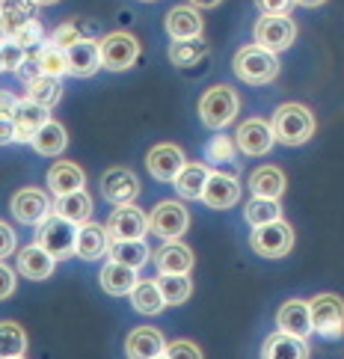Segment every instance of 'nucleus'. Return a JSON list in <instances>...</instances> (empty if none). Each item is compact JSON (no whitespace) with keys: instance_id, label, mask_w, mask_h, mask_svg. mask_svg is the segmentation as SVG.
I'll use <instances>...</instances> for the list:
<instances>
[{"instance_id":"obj_43","label":"nucleus","mask_w":344,"mask_h":359,"mask_svg":"<svg viewBox=\"0 0 344 359\" xmlns=\"http://www.w3.org/2000/svg\"><path fill=\"white\" fill-rule=\"evenodd\" d=\"M24 57H27V50L18 48L15 42H0V60H4V72H18Z\"/></svg>"},{"instance_id":"obj_1","label":"nucleus","mask_w":344,"mask_h":359,"mask_svg":"<svg viewBox=\"0 0 344 359\" xmlns=\"http://www.w3.org/2000/svg\"><path fill=\"white\" fill-rule=\"evenodd\" d=\"M273 140L282 146H303L315 134V116L305 104H282L273 113Z\"/></svg>"},{"instance_id":"obj_50","label":"nucleus","mask_w":344,"mask_h":359,"mask_svg":"<svg viewBox=\"0 0 344 359\" xmlns=\"http://www.w3.org/2000/svg\"><path fill=\"white\" fill-rule=\"evenodd\" d=\"M15 95L12 93H4V89H0V116H12V107H15Z\"/></svg>"},{"instance_id":"obj_20","label":"nucleus","mask_w":344,"mask_h":359,"mask_svg":"<svg viewBox=\"0 0 344 359\" xmlns=\"http://www.w3.org/2000/svg\"><path fill=\"white\" fill-rule=\"evenodd\" d=\"M66 69L74 78H92L101 69V57H98V42L95 39H81L66 48Z\"/></svg>"},{"instance_id":"obj_11","label":"nucleus","mask_w":344,"mask_h":359,"mask_svg":"<svg viewBox=\"0 0 344 359\" xmlns=\"http://www.w3.org/2000/svg\"><path fill=\"white\" fill-rule=\"evenodd\" d=\"M101 194L110 205H134V199L139 196V182L131 170H125V166H113L101 175Z\"/></svg>"},{"instance_id":"obj_13","label":"nucleus","mask_w":344,"mask_h":359,"mask_svg":"<svg viewBox=\"0 0 344 359\" xmlns=\"http://www.w3.org/2000/svg\"><path fill=\"white\" fill-rule=\"evenodd\" d=\"M273 131L264 119H247L244 125H238V134H235V146L244 151L249 158H261L273 149Z\"/></svg>"},{"instance_id":"obj_33","label":"nucleus","mask_w":344,"mask_h":359,"mask_svg":"<svg viewBox=\"0 0 344 359\" xmlns=\"http://www.w3.org/2000/svg\"><path fill=\"white\" fill-rule=\"evenodd\" d=\"M128 297H131V306L139 315H160L163 306H167L160 297V291H158V282H151V279H139L131 288Z\"/></svg>"},{"instance_id":"obj_5","label":"nucleus","mask_w":344,"mask_h":359,"mask_svg":"<svg viewBox=\"0 0 344 359\" xmlns=\"http://www.w3.org/2000/svg\"><path fill=\"white\" fill-rule=\"evenodd\" d=\"M305 303H309L312 332L324 339H338L344 332V300L338 294H317Z\"/></svg>"},{"instance_id":"obj_28","label":"nucleus","mask_w":344,"mask_h":359,"mask_svg":"<svg viewBox=\"0 0 344 359\" xmlns=\"http://www.w3.org/2000/svg\"><path fill=\"white\" fill-rule=\"evenodd\" d=\"M261 359H309V344L303 339L285 336V332H273V336L264 341Z\"/></svg>"},{"instance_id":"obj_10","label":"nucleus","mask_w":344,"mask_h":359,"mask_svg":"<svg viewBox=\"0 0 344 359\" xmlns=\"http://www.w3.org/2000/svg\"><path fill=\"white\" fill-rule=\"evenodd\" d=\"M104 232L110 241H146L149 214H143L137 205H119V208L110 214Z\"/></svg>"},{"instance_id":"obj_31","label":"nucleus","mask_w":344,"mask_h":359,"mask_svg":"<svg viewBox=\"0 0 344 359\" xmlns=\"http://www.w3.org/2000/svg\"><path fill=\"white\" fill-rule=\"evenodd\" d=\"M208 166L205 163H184L181 172L175 175V190L181 199H202V190H205V182H208Z\"/></svg>"},{"instance_id":"obj_17","label":"nucleus","mask_w":344,"mask_h":359,"mask_svg":"<svg viewBox=\"0 0 344 359\" xmlns=\"http://www.w3.org/2000/svg\"><path fill=\"white\" fill-rule=\"evenodd\" d=\"M276 327L279 332L285 336H294V339H309L312 336V320H309V303L305 300H288L279 306L276 312Z\"/></svg>"},{"instance_id":"obj_16","label":"nucleus","mask_w":344,"mask_h":359,"mask_svg":"<svg viewBox=\"0 0 344 359\" xmlns=\"http://www.w3.org/2000/svg\"><path fill=\"white\" fill-rule=\"evenodd\" d=\"M12 128H15V140L18 143H30V140L36 137V131L50 119L48 116V110L39 107V104H33V101L27 98H18L15 101V107H12Z\"/></svg>"},{"instance_id":"obj_18","label":"nucleus","mask_w":344,"mask_h":359,"mask_svg":"<svg viewBox=\"0 0 344 359\" xmlns=\"http://www.w3.org/2000/svg\"><path fill=\"white\" fill-rule=\"evenodd\" d=\"M184 151L172 146V143H160L149 151V158H146V166H149V172L158 178V182H175V175L181 172V166H184Z\"/></svg>"},{"instance_id":"obj_52","label":"nucleus","mask_w":344,"mask_h":359,"mask_svg":"<svg viewBox=\"0 0 344 359\" xmlns=\"http://www.w3.org/2000/svg\"><path fill=\"white\" fill-rule=\"evenodd\" d=\"M297 6H305V9H315V6H321L324 0H294Z\"/></svg>"},{"instance_id":"obj_55","label":"nucleus","mask_w":344,"mask_h":359,"mask_svg":"<svg viewBox=\"0 0 344 359\" xmlns=\"http://www.w3.org/2000/svg\"><path fill=\"white\" fill-rule=\"evenodd\" d=\"M146 4H155V0H146Z\"/></svg>"},{"instance_id":"obj_46","label":"nucleus","mask_w":344,"mask_h":359,"mask_svg":"<svg viewBox=\"0 0 344 359\" xmlns=\"http://www.w3.org/2000/svg\"><path fill=\"white\" fill-rule=\"evenodd\" d=\"M12 294H15V271L0 262V300L12 297Z\"/></svg>"},{"instance_id":"obj_39","label":"nucleus","mask_w":344,"mask_h":359,"mask_svg":"<svg viewBox=\"0 0 344 359\" xmlns=\"http://www.w3.org/2000/svg\"><path fill=\"white\" fill-rule=\"evenodd\" d=\"M208 54V45L202 42V39H184V42H172L170 48V60L175 62V66H196V62Z\"/></svg>"},{"instance_id":"obj_53","label":"nucleus","mask_w":344,"mask_h":359,"mask_svg":"<svg viewBox=\"0 0 344 359\" xmlns=\"http://www.w3.org/2000/svg\"><path fill=\"white\" fill-rule=\"evenodd\" d=\"M36 6H54V4H60V0H33Z\"/></svg>"},{"instance_id":"obj_7","label":"nucleus","mask_w":344,"mask_h":359,"mask_svg":"<svg viewBox=\"0 0 344 359\" xmlns=\"http://www.w3.org/2000/svg\"><path fill=\"white\" fill-rule=\"evenodd\" d=\"M249 247L259 255H264V259H282V255H288L294 250V229H291L285 220L259 226L249 238Z\"/></svg>"},{"instance_id":"obj_9","label":"nucleus","mask_w":344,"mask_h":359,"mask_svg":"<svg viewBox=\"0 0 344 359\" xmlns=\"http://www.w3.org/2000/svg\"><path fill=\"white\" fill-rule=\"evenodd\" d=\"M190 226V214L181 202L167 199V202H158V208L151 211L149 217V232H155L163 241H178Z\"/></svg>"},{"instance_id":"obj_21","label":"nucleus","mask_w":344,"mask_h":359,"mask_svg":"<svg viewBox=\"0 0 344 359\" xmlns=\"http://www.w3.org/2000/svg\"><path fill=\"white\" fill-rule=\"evenodd\" d=\"M155 255V264L160 276H187L190 267H193V252H190V247H184V243L178 241H167Z\"/></svg>"},{"instance_id":"obj_44","label":"nucleus","mask_w":344,"mask_h":359,"mask_svg":"<svg viewBox=\"0 0 344 359\" xmlns=\"http://www.w3.org/2000/svg\"><path fill=\"white\" fill-rule=\"evenodd\" d=\"M208 161H235V140L214 137L208 143Z\"/></svg>"},{"instance_id":"obj_51","label":"nucleus","mask_w":344,"mask_h":359,"mask_svg":"<svg viewBox=\"0 0 344 359\" xmlns=\"http://www.w3.org/2000/svg\"><path fill=\"white\" fill-rule=\"evenodd\" d=\"M220 4H223V0H190V6H193V9H214Z\"/></svg>"},{"instance_id":"obj_15","label":"nucleus","mask_w":344,"mask_h":359,"mask_svg":"<svg viewBox=\"0 0 344 359\" xmlns=\"http://www.w3.org/2000/svg\"><path fill=\"white\" fill-rule=\"evenodd\" d=\"M167 351V339L155 327H137L125 339V356L128 359H158Z\"/></svg>"},{"instance_id":"obj_23","label":"nucleus","mask_w":344,"mask_h":359,"mask_svg":"<svg viewBox=\"0 0 344 359\" xmlns=\"http://www.w3.org/2000/svg\"><path fill=\"white\" fill-rule=\"evenodd\" d=\"M202 15L193 6H175L167 15V33L172 36V42H184V39H202Z\"/></svg>"},{"instance_id":"obj_40","label":"nucleus","mask_w":344,"mask_h":359,"mask_svg":"<svg viewBox=\"0 0 344 359\" xmlns=\"http://www.w3.org/2000/svg\"><path fill=\"white\" fill-rule=\"evenodd\" d=\"M42 36H45L42 24H39V21H30V24H24V27H21L15 36H12L9 42H15L18 48L30 50V48H39V45H42Z\"/></svg>"},{"instance_id":"obj_57","label":"nucleus","mask_w":344,"mask_h":359,"mask_svg":"<svg viewBox=\"0 0 344 359\" xmlns=\"http://www.w3.org/2000/svg\"><path fill=\"white\" fill-rule=\"evenodd\" d=\"M18 359H24V356H18Z\"/></svg>"},{"instance_id":"obj_4","label":"nucleus","mask_w":344,"mask_h":359,"mask_svg":"<svg viewBox=\"0 0 344 359\" xmlns=\"http://www.w3.org/2000/svg\"><path fill=\"white\" fill-rule=\"evenodd\" d=\"M238 107L240 101L232 86H211L199 101V116L211 131H223L228 122H235Z\"/></svg>"},{"instance_id":"obj_41","label":"nucleus","mask_w":344,"mask_h":359,"mask_svg":"<svg viewBox=\"0 0 344 359\" xmlns=\"http://www.w3.org/2000/svg\"><path fill=\"white\" fill-rule=\"evenodd\" d=\"M163 356H167V359H202V351H199V344L187 341V339H178V341L167 344Z\"/></svg>"},{"instance_id":"obj_42","label":"nucleus","mask_w":344,"mask_h":359,"mask_svg":"<svg viewBox=\"0 0 344 359\" xmlns=\"http://www.w3.org/2000/svg\"><path fill=\"white\" fill-rule=\"evenodd\" d=\"M81 39H86V36H81V30H78V24L74 21L60 24V27L54 30V36H50V42H54L57 48H62V50H66L69 45H74V42H81Z\"/></svg>"},{"instance_id":"obj_30","label":"nucleus","mask_w":344,"mask_h":359,"mask_svg":"<svg viewBox=\"0 0 344 359\" xmlns=\"http://www.w3.org/2000/svg\"><path fill=\"white\" fill-rule=\"evenodd\" d=\"M98 279H101V288H104L107 294H113V297L131 294V288L139 282L137 271H131V267H125V264H116V262H107Z\"/></svg>"},{"instance_id":"obj_34","label":"nucleus","mask_w":344,"mask_h":359,"mask_svg":"<svg viewBox=\"0 0 344 359\" xmlns=\"http://www.w3.org/2000/svg\"><path fill=\"white\" fill-rule=\"evenodd\" d=\"M62 98V83L57 78H48V74H39L36 81L27 83V101H33V104H39L45 110L57 107Z\"/></svg>"},{"instance_id":"obj_8","label":"nucleus","mask_w":344,"mask_h":359,"mask_svg":"<svg viewBox=\"0 0 344 359\" xmlns=\"http://www.w3.org/2000/svg\"><path fill=\"white\" fill-rule=\"evenodd\" d=\"M297 39V24L288 15H261L256 24V45L279 54V50H288Z\"/></svg>"},{"instance_id":"obj_27","label":"nucleus","mask_w":344,"mask_h":359,"mask_svg":"<svg viewBox=\"0 0 344 359\" xmlns=\"http://www.w3.org/2000/svg\"><path fill=\"white\" fill-rule=\"evenodd\" d=\"M249 190H252V196L279 202V196L285 194V172L279 166H259L249 175Z\"/></svg>"},{"instance_id":"obj_38","label":"nucleus","mask_w":344,"mask_h":359,"mask_svg":"<svg viewBox=\"0 0 344 359\" xmlns=\"http://www.w3.org/2000/svg\"><path fill=\"white\" fill-rule=\"evenodd\" d=\"M158 291L167 306H181L190 300V294H193V282L190 276H158Z\"/></svg>"},{"instance_id":"obj_14","label":"nucleus","mask_w":344,"mask_h":359,"mask_svg":"<svg viewBox=\"0 0 344 359\" xmlns=\"http://www.w3.org/2000/svg\"><path fill=\"white\" fill-rule=\"evenodd\" d=\"M12 214H15V220L24 223V226H39L42 220L50 217V202H48V196L42 194V190L24 187L12 196Z\"/></svg>"},{"instance_id":"obj_22","label":"nucleus","mask_w":344,"mask_h":359,"mask_svg":"<svg viewBox=\"0 0 344 359\" xmlns=\"http://www.w3.org/2000/svg\"><path fill=\"white\" fill-rule=\"evenodd\" d=\"M86 184V175L78 163L71 161H57L54 166L48 170V187L54 196H69V194H78Z\"/></svg>"},{"instance_id":"obj_54","label":"nucleus","mask_w":344,"mask_h":359,"mask_svg":"<svg viewBox=\"0 0 344 359\" xmlns=\"http://www.w3.org/2000/svg\"><path fill=\"white\" fill-rule=\"evenodd\" d=\"M0 72H4V60H0Z\"/></svg>"},{"instance_id":"obj_2","label":"nucleus","mask_w":344,"mask_h":359,"mask_svg":"<svg viewBox=\"0 0 344 359\" xmlns=\"http://www.w3.org/2000/svg\"><path fill=\"white\" fill-rule=\"evenodd\" d=\"M235 74L249 86H264V83L276 81L279 60H276V54H270V50H264L252 42L235 54Z\"/></svg>"},{"instance_id":"obj_48","label":"nucleus","mask_w":344,"mask_h":359,"mask_svg":"<svg viewBox=\"0 0 344 359\" xmlns=\"http://www.w3.org/2000/svg\"><path fill=\"white\" fill-rule=\"evenodd\" d=\"M18 78L24 81V83H30V81H36V78H39V62H36V54L33 57H24V62H21V66H18Z\"/></svg>"},{"instance_id":"obj_45","label":"nucleus","mask_w":344,"mask_h":359,"mask_svg":"<svg viewBox=\"0 0 344 359\" xmlns=\"http://www.w3.org/2000/svg\"><path fill=\"white\" fill-rule=\"evenodd\" d=\"M261 15H288L291 6H294V0H256Z\"/></svg>"},{"instance_id":"obj_47","label":"nucleus","mask_w":344,"mask_h":359,"mask_svg":"<svg viewBox=\"0 0 344 359\" xmlns=\"http://www.w3.org/2000/svg\"><path fill=\"white\" fill-rule=\"evenodd\" d=\"M12 252H15V232L0 220V262H4L6 255H12Z\"/></svg>"},{"instance_id":"obj_32","label":"nucleus","mask_w":344,"mask_h":359,"mask_svg":"<svg viewBox=\"0 0 344 359\" xmlns=\"http://www.w3.org/2000/svg\"><path fill=\"white\" fill-rule=\"evenodd\" d=\"M33 143V149L39 151V155H45V158H57L62 149L69 146V134H66V128H62L60 122H54V119H48L39 131H36V137L30 140Z\"/></svg>"},{"instance_id":"obj_3","label":"nucleus","mask_w":344,"mask_h":359,"mask_svg":"<svg viewBox=\"0 0 344 359\" xmlns=\"http://www.w3.org/2000/svg\"><path fill=\"white\" fill-rule=\"evenodd\" d=\"M74 241H78V226L62 220V217L50 214L48 220L36 226V247L45 250L54 262L71 259L74 255Z\"/></svg>"},{"instance_id":"obj_37","label":"nucleus","mask_w":344,"mask_h":359,"mask_svg":"<svg viewBox=\"0 0 344 359\" xmlns=\"http://www.w3.org/2000/svg\"><path fill=\"white\" fill-rule=\"evenodd\" d=\"M244 214H247V223H249L252 229L282 220V208H279V202H276V199H261V196H252V199L247 202Z\"/></svg>"},{"instance_id":"obj_6","label":"nucleus","mask_w":344,"mask_h":359,"mask_svg":"<svg viewBox=\"0 0 344 359\" xmlns=\"http://www.w3.org/2000/svg\"><path fill=\"white\" fill-rule=\"evenodd\" d=\"M98 57H101V69H110V72H125L131 69L137 57H139V42L137 36L131 33H107L104 39L98 42Z\"/></svg>"},{"instance_id":"obj_19","label":"nucleus","mask_w":344,"mask_h":359,"mask_svg":"<svg viewBox=\"0 0 344 359\" xmlns=\"http://www.w3.org/2000/svg\"><path fill=\"white\" fill-rule=\"evenodd\" d=\"M30 21H36L33 0H0V42H9Z\"/></svg>"},{"instance_id":"obj_25","label":"nucleus","mask_w":344,"mask_h":359,"mask_svg":"<svg viewBox=\"0 0 344 359\" xmlns=\"http://www.w3.org/2000/svg\"><path fill=\"white\" fill-rule=\"evenodd\" d=\"M50 214H57L74 226H83V223H89V217H92V199H89L86 190H78V194H69V196H57V202L50 205Z\"/></svg>"},{"instance_id":"obj_49","label":"nucleus","mask_w":344,"mask_h":359,"mask_svg":"<svg viewBox=\"0 0 344 359\" xmlns=\"http://www.w3.org/2000/svg\"><path fill=\"white\" fill-rule=\"evenodd\" d=\"M15 140V128H12V119L9 116H0V146H6Z\"/></svg>"},{"instance_id":"obj_24","label":"nucleus","mask_w":344,"mask_h":359,"mask_svg":"<svg viewBox=\"0 0 344 359\" xmlns=\"http://www.w3.org/2000/svg\"><path fill=\"white\" fill-rule=\"evenodd\" d=\"M107 247H110V238L104 232L101 223H83L78 226V241H74V255H81L83 262H95L101 255H107Z\"/></svg>"},{"instance_id":"obj_29","label":"nucleus","mask_w":344,"mask_h":359,"mask_svg":"<svg viewBox=\"0 0 344 359\" xmlns=\"http://www.w3.org/2000/svg\"><path fill=\"white\" fill-rule=\"evenodd\" d=\"M107 255H110V262L125 264V267H131V271H139V267L151 259V250L146 241H110Z\"/></svg>"},{"instance_id":"obj_36","label":"nucleus","mask_w":344,"mask_h":359,"mask_svg":"<svg viewBox=\"0 0 344 359\" xmlns=\"http://www.w3.org/2000/svg\"><path fill=\"white\" fill-rule=\"evenodd\" d=\"M36 62H39V72L48 74V78H62V74H69L66 69V50L57 48L54 42H42L39 50H36Z\"/></svg>"},{"instance_id":"obj_56","label":"nucleus","mask_w":344,"mask_h":359,"mask_svg":"<svg viewBox=\"0 0 344 359\" xmlns=\"http://www.w3.org/2000/svg\"><path fill=\"white\" fill-rule=\"evenodd\" d=\"M158 359H167V356H158Z\"/></svg>"},{"instance_id":"obj_26","label":"nucleus","mask_w":344,"mask_h":359,"mask_svg":"<svg viewBox=\"0 0 344 359\" xmlns=\"http://www.w3.org/2000/svg\"><path fill=\"white\" fill-rule=\"evenodd\" d=\"M54 259L45 252V250H39L36 243H30V247H24L21 252H18V273L24 276V279H33V282H42V279H48L50 273H54Z\"/></svg>"},{"instance_id":"obj_35","label":"nucleus","mask_w":344,"mask_h":359,"mask_svg":"<svg viewBox=\"0 0 344 359\" xmlns=\"http://www.w3.org/2000/svg\"><path fill=\"white\" fill-rule=\"evenodd\" d=\"M27 351V332L15 320H0V359H18Z\"/></svg>"},{"instance_id":"obj_12","label":"nucleus","mask_w":344,"mask_h":359,"mask_svg":"<svg viewBox=\"0 0 344 359\" xmlns=\"http://www.w3.org/2000/svg\"><path fill=\"white\" fill-rule=\"evenodd\" d=\"M238 199H240L238 178L223 172V170H211L205 190H202V202L214 211H226V208H232V205H238Z\"/></svg>"}]
</instances>
